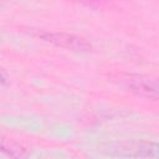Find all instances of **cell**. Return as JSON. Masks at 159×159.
Masks as SVG:
<instances>
[{"label": "cell", "mask_w": 159, "mask_h": 159, "mask_svg": "<svg viewBox=\"0 0 159 159\" xmlns=\"http://www.w3.org/2000/svg\"><path fill=\"white\" fill-rule=\"evenodd\" d=\"M1 152L5 153L9 157H16V158L29 155V153H27V150L25 148L20 147L19 144H15L12 142L7 143L5 139H2V142H1Z\"/></svg>", "instance_id": "4"}, {"label": "cell", "mask_w": 159, "mask_h": 159, "mask_svg": "<svg viewBox=\"0 0 159 159\" xmlns=\"http://www.w3.org/2000/svg\"><path fill=\"white\" fill-rule=\"evenodd\" d=\"M32 36L52 43L57 47L66 48L73 52H88L92 50V45L82 36L63 32V31H47V30H31Z\"/></svg>", "instance_id": "1"}, {"label": "cell", "mask_w": 159, "mask_h": 159, "mask_svg": "<svg viewBox=\"0 0 159 159\" xmlns=\"http://www.w3.org/2000/svg\"><path fill=\"white\" fill-rule=\"evenodd\" d=\"M119 82L133 93L148 99H159V78L145 75H120Z\"/></svg>", "instance_id": "2"}, {"label": "cell", "mask_w": 159, "mask_h": 159, "mask_svg": "<svg viewBox=\"0 0 159 159\" xmlns=\"http://www.w3.org/2000/svg\"><path fill=\"white\" fill-rule=\"evenodd\" d=\"M107 155L123 158H155L159 157V143L153 142H125L104 149Z\"/></svg>", "instance_id": "3"}, {"label": "cell", "mask_w": 159, "mask_h": 159, "mask_svg": "<svg viewBox=\"0 0 159 159\" xmlns=\"http://www.w3.org/2000/svg\"><path fill=\"white\" fill-rule=\"evenodd\" d=\"M71 1L92 9H108L113 4V0H71Z\"/></svg>", "instance_id": "5"}]
</instances>
